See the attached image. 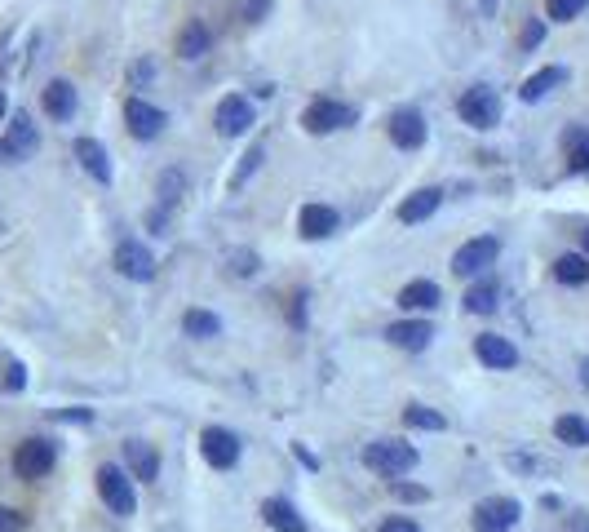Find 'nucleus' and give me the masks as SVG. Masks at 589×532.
Instances as JSON below:
<instances>
[{"label": "nucleus", "instance_id": "nucleus-6", "mask_svg": "<svg viewBox=\"0 0 589 532\" xmlns=\"http://www.w3.org/2000/svg\"><path fill=\"white\" fill-rule=\"evenodd\" d=\"M519 519H523V506L514 497H483L470 515V528L474 532H510Z\"/></svg>", "mask_w": 589, "mask_h": 532}, {"label": "nucleus", "instance_id": "nucleus-5", "mask_svg": "<svg viewBox=\"0 0 589 532\" xmlns=\"http://www.w3.org/2000/svg\"><path fill=\"white\" fill-rule=\"evenodd\" d=\"M36 147H40V129L31 125L27 111H18V116L9 120L5 138H0V165H23V160L36 156Z\"/></svg>", "mask_w": 589, "mask_h": 532}, {"label": "nucleus", "instance_id": "nucleus-14", "mask_svg": "<svg viewBox=\"0 0 589 532\" xmlns=\"http://www.w3.org/2000/svg\"><path fill=\"white\" fill-rule=\"evenodd\" d=\"M386 342L399 346V351H426L434 342V324L430 320H417V315H408V320H395L386 329Z\"/></svg>", "mask_w": 589, "mask_h": 532}, {"label": "nucleus", "instance_id": "nucleus-12", "mask_svg": "<svg viewBox=\"0 0 589 532\" xmlns=\"http://www.w3.org/2000/svg\"><path fill=\"white\" fill-rule=\"evenodd\" d=\"M116 271L124 275V280L147 284V280H155V253L138 240H120L116 244Z\"/></svg>", "mask_w": 589, "mask_h": 532}, {"label": "nucleus", "instance_id": "nucleus-25", "mask_svg": "<svg viewBox=\"0 0 589 532\" xmlns=\"http://www.w3.org/2000/svg\"><path fill=\"white\" fill-rule=\"evenodd\" d=\"M563 160L572 173H589V129L585 125L563 129Z\"/></svg>", "mask_w": 589, "mask_h": 532}, {"label": "nucleus", "instance_id": "nucleus-1", "mask_svg": "<svg viewBox=\"0 0 589 532\" xmlns=\"http://www.w3.org/2000/svg\"><path fill=\"white\" fill-rule=\"evenodd\" d=\"M364 466L381 479H399L417 466V448L403 444V439H372V444H364Z\"/></svg>", "mask_w": 589, "mask_h": 532}, {"label": "nucleus", "instance_id": "nucleus-41", "mask_svg": "<svg viewBox=\"0 0 589 532\" xmlns=\"http://www.w3.org/2000/svg\"><path fill=\"white\" fill-rule=\"evenodd\" d=\"M0 532H23V515L9 506H0Z\"/></svg>", "mask_w": 589, "mask_h": 532}, {"label": "nucleus", "instance_id": "nucleus-50", "mask_svg": "<svg viewBox=\"0 0 589 532\" xmlns=\"http://www.w3.org/2000/svg\"><path fill=\"white\" fill-rule=\"evenodd\" d=\"M581 368H585V377H581V382H585V391H589V360H585Z\"/></svg>", "mask_w": 589, "mask_h": 532}, {"label": "nucleus", "instance_id": "nucleus-46", "mask_svg": "<svg viewBox=\"0 0 589 532\" xmlns=\"http://www.w3.org/2000/svg\"><path fill=\"white\" fill-rule=\"evenodd\" d=\"M293 453H297V462H302V466H310V470H319V457H315V453H306V444H297V448H293Z\"/></svg>", "mask_w": 589, "mask_h": 532}, {"label": "nucleus", "instance_id": "nucleus-31", "mask_svg": "<svg viewBox=\"0 0 589 532\" xmlns=\"http://www.w3.org/2000/svg\"><path fill=\"white\" fill-rule=\"evenodd\" d=\"M155 191H160V204H164V209H173V204L186 196V173H182V169H164L160 182H155Z\"/></svg>", "mask_w": 589, "mask_h": 532}, {"label": "nucleus", "instance_id": "nucleus-22", "mask_svg": "<svg viewBox=\"0 0 589 532\" xmlns=\"http://www.w3.org/2000/svg\"><path fill=\"white\" fill-rule=\"evenodd\" d=\"M443 302V293H439V284L434 280H412V284H403L399 289V306L403 311H434V306Z\"/></svg>", "mask_w": 589, "mask_h": 532}, {"label": "nucleus", "instance_id": "nucleus-10", "mask_svg": "<svg viewBox=\"0 0 589 532\" xmlns=\"http://www.w3.org/2000/svg\"><path fill=\"white\" fill-rule=\"evenodd\" d=\"M386 133H390V142H395L399 151H417V147H426V116H421L417 107H399V111H390V120H386Z\"/></svg>", "mask_w": 589, "mask_h": 532}, {"label": "nucleus", "instance_id": "nucleus-28", "mask_svg": "<svg viewBox=\"0 0 589 532\" xmlns=\"http://www.w3.org/2000/svg\"><path fill=\"white\" fill-rule=\"evenodd\" d=\"M554 280L567 284V289L589 284V258L585 253H563V258H554Z\"/></svg>", "mask_w": 589, "mask_h": 532}, {"label": "nucleus", "instance_id": "nucleus-39", "mask_svg": "<svg viewBox=\"0 0 589 532\" xmlns=\"http://www.w3.org/2000/svg\"><path fill=\"white\" fill-rule=\"evenodd\" d=\"M147 227H151V235H164V231H169V209H164V204L147 213Z\"/></svg>", "mask_w": 589, "mask_h": 532}, {"label": "nucleus", "instance_id": "nucleus-13", "mask_svg": "<svg viewBox=\"0 0 589 532\" xmlns=\"http://www.w3.org/2000/svg\"><path fill=\"white\" fill-rule=\"evenodd\" d=\"M124 125H129L133 138L151 142V138H160L169 120H164V111H160V107H151L147 98H129V102H124Z\"/></svg>", "mask_w": 589, "mask_h": 532}, {"label": "nucleus", "instance_id": "nucleus-15", "mask_svg": "<svg viewBox=\"0 0 589 532\" xmlns=\"http://www.w3.org/2000/svg\"><path fill=\"white\" fill-rule=\"evenodd\" d=\"M124 470H129L138 484H155V475H160V453H155L147 439H129V444H124Z\"/></svg>", "mask_w": 589, "mask_h": 532}, {"label": "nucleus", "instance_id": "nucleus-48", "mask_svg": "<svg viewBox=\"0 0 589 532\" xmlns=\"http://www.w3.org/2000/svg\"><path fill=\"white\" fill-rule=\"evenodd\" d=\"M5 111H9V102H5V89H0V120H5Z\"/></svg>", "mask_w": 589, "mask_h": 532}, {"label": "nucleus", "instance_id": "nucleus-33", "mask_svg": "<svg viewBox=\"0 0 589 532\" xmlns=\"http://www.w3.org/2000/svg\"><path fill=\"white\" fill-rule=\"evenodd\" d=\"M589 9V0H545V14L554 18V23H576Z\"/></svg>", "mask_w": 589, "mask_h": 532}, {"label": "nucleus", "instance_id": "nucleus-32", "mask_svg": "<svg viewBox=\"0 0 589 532\" xmlns=\"http://www.w3.org/2000/svg\"><path fill=\"white\" fill-rule=\"evenodd\" d=\"M262 160H266V142H253V147L244 151V160H240V169H235V178H231V191H240L248 178H253L257 169H262Z\"/></svg>", "mask_w": 589, "mask_h": 532}, {"label": "nucleus", "instance_id": "nucleus-2", "mask_svg": "<svg viewBox=\"0 0 589 532\" xmlns=\"http://www.w3.org/2000/svg\"><path fill=\"white\" fill-rule=\"evenodd\" d=\"M98 497L107 501V510H111V515H120V519H129L133 510H138V493H133V475H129L124 466H116V462L98 466Z\"/></svg>", "mask_w": 589, "mask_h": 532}, {"label": "nucleus", "instance_id": "nucleus-20", "mask_svg": "<svg viewBox=\"0 0 589 532\" xmlns=\"http://www.w3.org/2000/svg\"><path fill=\"white\" fill-rule=\"evenodd\" d=\"M262 519L271 524L275 532H306V519L297 515V506L288 497H266L262 501Z\"/></svg>", "mask_w": 589, "mask_h": 532}, {"label": "nucleus", "instance_id": "nucleus-34", "mask_svg": "<svg viewBox=\"0 0 589 532\" xmlns=\"http://www.w3.org/2000/svg\"><path fill=\"white\" fill-rule=\"evenodd\" d=\"M541 40H545V18H527L519 49H523V54H532V49H541Z\"/></svg>", "mask_w": 589, "mask_h": 532}, {"label": "nucleus", "instance_id": "nucleus-38", "mask_svg": "<svg viewBox=\"0 0 589 532\" xmlns=\"http://www.w3.org/2000/svg\"><path fill=\"white\" fill-rule=\"evenodd\" d=\"M395 497H399V501H426L430 493H426L421 484H399V479H395Z\"/></svg>", "mask_w": 589, "mask_h": 532}, {"label": "nucleus", "instance_id": "nucleus-35", "mask_svg": "<svg viewBox=\"0 0 589 532\" xmlns=\"http://www.w3.org/2000/svg\"><path fill=\"white\" fill-rule=\"evenodd\" d=\"M155 76V58H138V63L129 67V89H147Z\"/></svg>", "mask_w": 589, "mask_h": 532}, {"label": "nucleus", "instance_id": "nucleus-16", "mask_svg": "<svg viewBox=\"0 0 589 532\" xmlns=\"http://www.w3.org/2000/svg\"><path fill=\"white\" fill-rule=\"evenodd\" d=\"M439 204H443V187H421V191H412V196L399 204V222H403V227L430 222L434 213H439Z\"/></svg>", "mask_w": 589, "mask_h": 532}, {"label": "nucleus", "instance_id": "nucleus-3", "mask_svg": "<svg viewBox=\"0 0 589 532\" xmlns=\"http://www.w3.org/2000/svg\"><path fill=\"white\" fill-rule=\"evenodd\" d=\"M501 94L488 85H474V89H465L461 102H457V116L465 120L470 129H496L501 125Z\"/></svg>", "mask_w": 589, "mask_h": 532}, {"label": "nucleus", "instance_id": "nucleus-24", "mask_svg": "<svg viewBox=\"0 0 589 532\" xmlns=\"http://www.w3.org/2000/svg\"><path fill=\"white\" fill-rule=\"evenodd\" d=\"M563 80H567V67H541V71H532V76H527L523 80V85H519V98L523 102H541L545 94H550V89H558V85H563Z\"/></svg>", "mask_w": 589, "mask_h": 532}, {"label": "nucleus", "instance_id": "nucleus-26", "mask_svg": "<svg viewBox=\"0 0 589 532\" xmlns=\"http://www.w3.org/2000/svg\"><path fill=\"white\" fill-rule=\"evenodd\" d=\"M182 333L195 337V342H209V337H222V320H217L213 311H200V306H191V311L182 315Z\"/></svg>", "mask_w": 589, "mask_h": 532}, {"label": "nucleus", "instance_id": "nucleus-4", "mask_svg": "<svg viewBox=\"0 0 589 532\" xmlns=\"http://www.w3.org/2000/svg\"><path fill=\"white\" fill-rule=\"evenodd\" d=\"M496 253H501V240L496 235H474V240H465L457 253H452V271L461 275V280H483V271L496 262Z\"/></svg>", "mask_w": 589, "mask_h": 532}, {"label": "nucleus", "instance_id": "nucleus-47", "mask_svg": "<svg viewBox=\"0 0 589 532\" xmlns=\"http://www.w3.org/2000/svg\"><path fill=\"white\" fill-rule=\"evenodd\" d=\"M581 253H585V258H589V227L581 231Z\"/></svg>", "mask_w": 589, "mask_h": 532}, {"label": "nucleus", "instance_id": "nucleus-21", "mask_svg": "<svg viewBox=\"0 0 589 532\" xmlns=\"http://www.w3.org/2000/svg\"><path fill=\"white\" fill-rule=\"evenodd\" d=\"M40 102H45V116L71 120V116H76V85H71V80H49L45 94H40Z\"/></svg>", "mask_w": 589, "mask_h": 532}, {"label": "nucleus", "instance_id": "nucleus-8", "mask_svg": "<svg viewBox=\"0 0 589 532\" xmlns=\"http://www.w3.org/2000/svg\"><path fill=\"white\" fill-rule=\"evenodd\" d=\"M350 120H355V111L337 98H315V102H306V111H302V129L315 133V138H324V133H333V129H346Z\"/></svg>", "mask_w": 589, "mask_h": 532}, {"label": "nucleus", "instance_id": "nucleus-18", "mask_svg": "<svg viewBox=\"0 0 589 532\" xmlns=\"http://www.w3.org/2000/svg\"><path fill=\"white\" fill-rule=\"evenodd\" d=\"M474 355H479L488 368H514V364H519V351H514V342H510V337H501V333L474 337Z\"/></svg>", "mask_w": 589, "mask_h": 532}, {"label": "nucleus", "instance_id": "nucleus-19", "mask_svg": "<svg viewBox=\"0 0 589 532\" xmlns=\"http://www.w3.org/2000/svg\"><path fill=\"white\" fill-rule=\"evenodd\" d=\"M76 160H80V169L89 173L93 182H102V187H107L111 182V160H107V147H102L98 138H76Z\"/></svg>", "mask_w": 589, "mask_h": 532}, {"label": "nucleus", "instance_id": "nucleus-40", "mask_svg": "<svg viewBox=\"0 0 589 532\" xmlns=\"http://www.w3.org/2000/svg\"><path fill=\"white\" fill-rule=\"evenodd\" d=\"M505 466L510 470H545V462H536V457H527V453H510L505 457Z\"/></svg>", "mask_w": 589, "mask_h": 532}, {"label": "nucleus", "instance_id": "nucleus-36", "mask_svg": "<svg viewBox=\"0 0 589 532\" xmlns=\"http://www.w3.org/2000/svg\"><path fill=\"white\" fill-rule=\"evenodd\" d=\"M231 275H240V280H248V275H257V253H253V249L231 253Z\"/></svg>", "mask_w": 589, "mask_h": 532}, {"label": "nucleus", "instance_id": "nucleus-42", "mask_svg": "<svg viewBox=\"0 0 589 532\" xmlns=\"http://www.w3.org/2000/svg\"><path fill=\"white\" fill-rule=\"evenodd\" d=\"M5 386H9V391H23V386H27V368H23V364H9Z\"/></svg>", "mask_w": 589, "mask_h": 532}, {"label": "nucleus", "instance_id": "nucleus-7", "mask_svg": "<svg viewBox=\"0 0 589 532\" xmlns=\"http://www.w3.org/2000/svg\"><path fill=\"white\" fill-rule=\"evenodd\" d=\"M213 125H217V133H222V138H244V133L257 125L253 98H244V94H226L222 102H217V111H213Z\"/></svg>", "mask_w": 589, "mask_h": 532}, {"label": "nucleus", "instance_id": "nucleus-23", "mask_svg": "<svg viewBox=\"0 0 589 532\" xmlns=\"http://www.w3.org/2000/svg\"><path fill=\"white\" fill-rule=\"evenodd\" d=\"M173 49H178L182 63H195V58H204L213 49V32L204 23H186L178 32V45H173Z\"/></svg>", "mask_w": 589, "mask_h": 532}, {"label": "nucleus", "instance_id": "nucleus-27", "mask_svg": "<svg viewBox=\"0 0 589 532\" xmlns=\"http://www.w3.org/2000/svg\"><path fill=\"white\" fill-rule=\"evenodd\" d=\"M496 306H501V284H496V280L470 284V293H465V311H470V315H492Z\"/></svg>", "mask_w": 589, "mask_h": 532}, {"label": "nucleus", "instance_id": "nucleus-9", "mask_svg": "<svg viewBox=\"0 0 589 532\" xmlns=\"http://www.w3.org/2000/svg\"><path fill=\"white\" fill-rule=\"evenodd\" d=\"M58 462V448L49 439H23L14 448V475L18 479H45Z\"/></svg>", "mask_w": 589, "mask_h": 532}, {"label": "nucleus", "instance_id": "nucleus-11", "mask_svg": "<svg viewBox=\"0 0 589 532\" xmlns=\"http://www.w3.org/2000/svg\"><path fill=\"white\" fill-rule=\"evenodd\" d=\"M200 453L213 470H231L240 462V435L226 426H209V431H200Z\"/></svg>", "mask_w": 589, "mask_h": 532}, {"label": "nucleus", "instance_id": "nucleus-43", "mask_svg": "<svg viewBox=\"0 0 589 532\" xmlns=\"http://www.w3.org/2000/svg\"><path fill=\"white\" fill-rule=\"evenodd\" d=\"M54 422H93L89 408H62V413H54Z\"/></svg>", "mask_w": 589, "mask_h": 532}, {"label": "nucleus", "instance_id": "nucleus-45", "mask_svg": "<svg viewBox=\"0 0 589 532\" xmlns=\"http://www.w3.org/2000/svg\"><path fill=\"white\" fill-rule=\"evenodd\" d=\"M377 532H421V528L412 524V519H386V524H381Z\"/></svg>", "mask_w": 589, "mask_h": 532}, {"label": "nucleus", "instance_id": "nucleus-37", "mask_svg": "<svg viewBox=\"0 0 589 532\" xmlns=\"http://www.w3.org/2000/svg\"><path fill=\"white\" fill-rule=\"evenodd\" d=\"M271 14V0H244V23H262Z\"/></svg>", "mask_w": 589, "mask_h": 532}, {"label": "nucleus", "instance_id": "nucleus-30", "mask_svg": "<svg viewBox=\"0 0 589 532\" xmlns=\"http://www.w3.org/2000/svg\"><path fill=\"white\" fill-rule=\"evenodd\" d=\"M403 426H408V431H443L448 417H443L439 408H430V404H408L403 408Z\"/></svg>", "mask_w": 589, "mask_h": 532}, {"label": "nucleus", "instance_id": "nucleus-49", "mask_svg": "<svg viewBox=\"0 0 589 532\" xmlns=\"http://www.w3.org/2000/svg\"><path fill=\"white\" fill-rule=\"evenodd\" d=\"M483 14H496V0H483Z\"/></svg>", "mask_w": 589, "mask_h": 532}, {"label": "nucleus", "instance_id": "nucleus-29", "mask_svg": "<svg viewBox=\"0 0 589 532\" xmlns=\"http://www.w3.org/2000/svg\"><path fill=\"white\" fill-rule=\"evenodd\" d=\"M554 435H558V444H567V448H589V417L563 413L554 422Z\"/></svg>", "mask_w": 589, "mask_h": 532}, {"label": "nucleus", "instance_id": "nucleus-17", "mask_svg": "<svg viewBox=\"0 0 589 532\" xmlns=\"http://www.w3.org/2000/svg\"><path fill=\"white\" fill-rule=\"evenodd\" d=\"M341 227L337 209H328V204H306L302 213H297V231H302V240H328Z\"/></svg>", "mask_w": 589, "mask_h": 532}, {"label": "nucleus", "instance_id": "nucleus-44", "mask_svg": "<svg viewBox=\"0 0 589 532\" xmlns=\"http://www.w3.org/2000/svg\"><path fill=\"white\" fill-rule=\"evenodd\" d=\"M288 311H293V324L302 329L306 324V293H293V306H288Z\"/></svg>", "mask_w": 589, "mask_h": 532}]
</instances>
